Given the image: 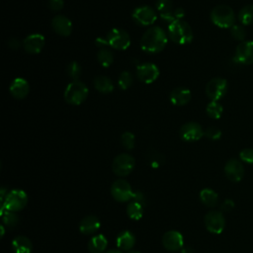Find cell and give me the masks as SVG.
Listing matches in <instances>:
<instances>
[{
  "label": "cell",
  "instance_id": "6da1fadb",
  "mask_svg": "<svg viewBox=\"0 0 253 253\" xmlns=\"http://www.w3.org/2000/svg\"><path fill=\"white\" fill-rule=\"evenodd\" d=\"M168 38L164 30L159 27L148 29L141 39V49L147 54H157L164 50Z\"/></svg>",
  "mask_w": 253,
  "mask_h": 253
},
{
  "label": "cell",
  "instance_id": "7a4b0ae2",
  "mask_svg": "<svg viewBox=\"0 0 253 253\" xmlns=\"http://www.w3.org/2000/svg\"><path fill=\"white\" fill-rule=\"evenodd\" d=\"M168 37L178 45L192 43L194 34L191 26L184 20H175L168 26Z\"/></svg>",
  "mask_w": 253,
  "mask_h": 253
},
{
  "label": "cell",
  "instance_id": "3957f363",
  "mask_svg": "<svg viewBox=\"0 0 253 253\" xmlns=\"http://www.w3.org/2000/svg\"><path fill=\"white\" fill-rule=\"evenodd\" d=\"M88 88L83 82L75 80L70 82L65 88L64 99L70 105H80L87 99Z\"/></svg>",
  "mask_w": 253,
  "mask_h": 253
},
{
  "label": "cell",
  "instance_id": "277c9868",
  "mask_svg": "<svg viewBox=\"0 0 253 253\" xmlns=\"http://www.w3.org/2000/svg\"><path fill=\"white\" fill-rule=\"evenodd\" d=\"M211 20L219 28H232L235 22V15L232 7L221 4L216 6L211 12Z\"/></svg>",
  "mask_w": 253,
  "mask_h": 253
},
{
  "label": "cell",
  "instance_id": "5b68a950",
  "mask_svg": "<svg viewBox=\"0 0 253 253\" xmlns=\"http://www.w3.org/2000/svg\"><path fill=\"white\" fill-rule=\"evenodd\" d=\"M28 204V196L26 192L21 189H14L11 190L9 193L6 194V197L2 203L3 211H9V212H19L23 210Z\"/></svg>",
  "mask_w": 253,
  "mask_h": 253
},
{
  "label": "cell",
  "instance_id": "8992f818",
  "mask_svg": "<svg viewBox=\"0 0 253 253\" xmlns=\"http://www.w3.org/2000/svg\"><path fill=\"white\" fill-rule=\"evenodd\" d=\"M135 165V158L131 154L121 153L115 157L112 164V169L116 175L124 177L133 172Z\"/></svg>",
  "mask_w": 253,
  "mask_h": 253
},
{
  "label": "cell",
  "instance_id": "52a82bcc",
  "mask_svg": "<svg viewBox=\"0 0 253 253\" xmlns=\"http://www.w3.org/2000/svg\"><path fill=\"white\" fill-rule=\"evenodd\" d=\"M108 46L115 50L125 51L131 46L130 35L122 29L114 28L106 36Z\"/></svg>",
  "mask_w": 253,
  "mask_h": 253
},
{
  "label": "cell",
  "instance_id": "ba28073f",
  "mask_svg": "<svg viewBox=\"0 0 253 253\" xmlns=\"http://www.w3.org/2000/svg\"><path fill=\"white\" fill-rule=\"evenodd\" d=\"M228 91V82L226 79L217 77L211 79L206 86V94L212 101L221 100Z\"/></svg>",
  "mask_w": 253,
  "mask_h": 253
},
{
  "label": "cell",
  "instance_id": "9c48e42d",
  "mask_svg": "<svg viewBox=\"0 0 253 253\" xmlns=\"http://www.w3.org/2000/svg\"><path fill=\"white\" fill-rule=\"evenodd\" d=\"M134 193L135 192L133 191L130 183L124 179L116 180L111 186V194L113 198L120 203H125L132 200Z\"/></svg>",
  "mask_w": 253,
  "mask_h": 253
},
{
  "label": "cell",
  "instance_id": "30bf717a",
  "mask_svg": "<svg viewBox=\"0 0 253 253\" xmlns=\"http://www.w3.org/2000/svg\"><path fill=\"white\" fill-rule=\"evenodd\" d=\"M205 226L211 233H222L226 227L224 214L222 212H219V211H211L205 217Z\"/></svg>",
  "mask_w": 253,
  "mask_h": 253
},
{
  "label": "cell",
  "instance_id": "8fae6325",
  "mask_svg": "<svg viewBox=\"0 0 253 253\" xmlns=\"http://www.w3.org/2000/svg\"><path fill=\"white\" fill-rule=\"evenodd\" d=\"M179 136L184 142H197L205 136V132L201 125L195 122H189L184 124L179 131Z\"/></svg>",
  "mask_w": 253,
  "mask_h": 253
},
{
  "label": "cell",
  "instance_id": "7c38bea8",
  "mask_svg": "<svg viewBox=\"0 0 253 253\" xmlns=\"http://www.w3.org/2000/svg\"><path fill=\"white\" fill-rule=\"evenodd\" d=\"M132 17L134 21L140 26H150L156 21L157 14L153 8L145 5L136 8L133 11Z\"/></svg>",
  "mask_w": 253,
  "mask_h": 253
},
{
  "label": "cell",
  "instance_id": "4fadbf2b",
  "mask_svg": "<svg viewBox=\"0 0 253 253\" xmlns=\"http://www.w3.org/2000/svg\"><path fill=\"white\" fill-rule=\"evenodd\" d=\"M159 76L158 67L151 63L140 64L137 67V77L146 84L153 83Z\"/></svg>",
  "mask_w": 253,
  "mask_h": 253
},
{
  "label": "cell",
  "instance_id": "5bb4252c",
  "mask_svg": "<svg viewBox=\"0 0 253 253\" xmlns=\"http://www.w3.org/2000/svg\"><path fill=\"white\" fill-rule=\"evenodd\" d=\"M234 61L241 64L253 63V41H245L237 46Z\"/></svg>",
  "mask_w": 253,
  "mask_h": 253
},
{
  "label": "cell",
  "instance_id": "9a60e30c",
  "mask_svg": "<svg viewBox=\"0 0 253 253\" xmlns=\"http://www.w3.org/2000/svg\"><path fill=\"white\" fill-rule=\"evenodd\" d=\"M46 40L45 37L41 34H32L29 35L23 41L24 50L31 55H37L42 52L45 47Z\"/></svg>",
  "mask_w": 253,
  "mask_h": 253
},
{
  "label": "cell",
  "instance_id": "2e32d148",
  "mask_svg": "<svg viewBox=\"0 0 253 253\" xmlns=\"http://www.w3.org/2000/svg\"><path fill=\"white\" fill-rule=\"evenodd\" d=\"M162 244L168 251H178L184 245L183 235L177 231L167 232L162 237Z\"/></svg>",
  "mask_w": 253,
  "mask_h": 253
},
{
  "label": "cell",
  "instance_id": "e0dca14e",
  "mask_svg": "<svg viewBox=\"0 0 253 253\" xmlns=\"http://www.w3.org/2000/svg\"><path fill=\"white\" fill-rule=\"evenodd\" d=\"M225 173L232 182H239L244 176V166L237 159H230L225 165Z\"/></svg>",
  "mask_w": 253,
  "mask_h": 253
},
{
  "label": "cell",
  "instance_id": "ac0fdd59",
  "mask_svg": "<svg viewBox=\"0 0 253 253\" xmlns=\"http://www.w3.org/2000/svg\"><path fill=\"white\" fill-rule=\"evenodd\" d=\"M30 91V85L26 79L18 77L15 78L9 86V92L10 94L18 100L24 99L27 97Z\"/></svg>",
  "mask_w": 253,
  "mask_h": 253
},
{
  "label": "cell",
  "instance_id": "d6986e66",
  "mask_svg": "<svg viewBox=\"0 0 253 253\" xmlns=\"http://www.w3.org/2000/svg\"><path fill=\"white\" fill-rule=\"evenodd\" d=\"M52 28L58 35L68 37L72 32V23L66 16L57 15L52 20Z\"/></svg>",
  "mask_w": 253,
  "mask_h": 253
},
{
  "label": "cell",
  "instance_id": "ffe728a7",
  "mask_svg": "<svg viewBox=\"0 0 253 253\" xmlns=\"http://www.w3.org/2000/svg\"><path fill=\"white\" fill-rule=\"evenodd\" d=\"M156 9L160 15V17L164 20L172 23L175 21V9H173L172 0H157L156 1Z\"/></svg>",
  "mask_w": 253,
  "mask_h": 253
},
{
  "label": "cell",
  "instance_id": "44dd1931",
  "mask_svg": "<svg viewBox=\"0 0 253 253\" xmlns=\"http://www.w3.org/2000/svg\"><path fill=\"white\" fill-rule=\"evenodd\" d=\"M101 227V223L99 219L95 216H86L85 218H83L79 224V231L82 234L85 235H90L95 233L96 232L99 231Z\"/></svg>",
  "mask_w": 253,
  "mask_h": 253
},
{
  "label": "cell",
  "instance_id": "7402d4cb",
  "mask_svg": "<svg viewBox=\"0 0 253 253\" xmlns=\"http://www.w3.org/2000/svg\"><path fill=\"white\" fill-rule=\"evenodd\" d=\"M191 91L185 87L174 88L170 93V101L174 106H184L191 100Z\"/></svg>",
  "mask_w": 253,
  "mask_h": 253
},
{
  "label": "cell",
  "instance_id": "603a6c76",
  "mask_svg": "<svg viewBox=\"0 0 253 253\" xmlns=\"http://www.w3.org/2000/svg\"><path fill=\"white\" fill-rule=\"evenodd\" d=\"M136 243V237L130 231L122 232L117 237V246L121 250L130 251Z\"/></svg>",
  "mask_w": 253,
  "mask_h": 253
},
{
  "label": "cell",
  "instance_id": "cb8c5ba5",
  "mask_svg": "<svg viewBox=\"0 0 253 253\" xmlns=\"http://www.w3.org/2000/svg\"><path fill=\"white\" fill-rule=\"evenodd\" d=\"M94 87L98 92L103 93V94L112 93L114 91L113 81L109 77L103 76V75H99V76L95 77Z\"/></svg>",
  "mask_w": 253,
  "mask_h": 253
},
{
  "label": "cell",
  "instance_id": "d4e9b609",
  "mask_svg": "<svg viewBox=\"0 0 253 253\" xmlns=\"http://www.w3.org/2000/svg\"><path fill=\"white\" fill-rule=\"evenodd\" d=\"M12 248L15 253H32L33 245L28 237L19 235L12 241Z\"/></svg>",
  "mask_w": 253,
  "mask_h": 253
},
{
  "label": "cell",
  "instance_id": "484cf974",
  "mask_svg": "<svg viewBox=\"0 0 253 253\" xmlns=\"http://www.w3.org/2000/svg\"><path fill=\"white\" fill-rule=\"evenodd\" d=\"M108 245V240L103 234L93 236L88 242V250L90 253H102Z\"/></svg>",
  "mask_w": 253,
  "mask_h": 253
},
{
  "label": "cell",
  "instance_id": "4316f807",
  "mask_svg": "<svg viewBox=\"0 0 253 253\" xmlns=\"http://www.w3.org/2000/svg\"><path fill=\"white\" fill-rule=\"evenodd\" d=\"M200 200L205 206L209 208H214L218 204L219 196L213 189L205 188L200 192Z\"/></svg>",
  "mask_w": 253,
  "mask_h": 253
},
{
  "label": "cell",
  "instance_id": "83f0119b",
  "mask_svg": "<svg viewBox=\"0 0 253 253\" xmlns=\"http://www.w3.org/2000/svg\"><path fill=\"white\" fill-rule=\"evenodd\" d=\"M126 214H128L130 219L140 221L144 215V206L136 201H132L126 207Z\"/></svg>",
  "mask_w": 253,
  "mask_h": 253
},
{
  "label": "cell",
  "instance_id": "f1b7e54d",
  "mask_svg": "<svg viewBox=\"0 0 253 253\" xmlns=\"http://www.w3.org/2000/svg\"><path fill=\"white\" fill-rule=\"evenodd\" d=\"M97 61L103 67L107 68L113 63L114 55L110 50H108L106 48L100 49V51L97 54Z\"/></svg>",
  "mask_w": 253,
  "mask_h": 253
},
{
  "label": "cell",
  "instance_id": "f546056e",
  "mask_svg": "<svg viewBox=\"0 0 253 253\" xmlns=\"http://www.w3.org/2000/svg\"><path fill=\"white\" fill-rule=\"evenodd\" d=\"M207 114L210 118L212 119H220L224 112L223 106L219 103V101H212L210 102L207 106Z\"/></svg>",
  "mask_w": 253,
  "mask_h": 253
},
{
  "label": "cell",
  "instance_id": "4dcf8cb0",
  "mask_svg": "<svg viewBox=\"0 0 253 253\" xmlns=\"http://www.w3.org/2000/svg\"><path fill=\"white\" fill-rule=\"evenodd\" d=\"M238 19L243 25L253 24V4L244 6L238 13Z\"/></svg>",
  "mask_w": 253,
  "mask_h": 253
},
{
  "label": "cell",
  "instance_id": "1f68e13d",
  "mask_svg": "<svg viewBox=\"0 0 253 253\" xmlns=\"http://www.w3.org/2000/svg\"><path fill=\"white\" fill-rule=\"evenodd\" d=\"M147 161L149 166L158 168L164 163V156L155 150H150L147 155Z\"/></svg>",
  "mask_w": 253,
  "mask_h": 253
},
{
  "label": "cell",
  "instance_id": "d6a6232c",
  "mask_svg": "<svg viewBox=\"0 0 253 253\" xmlns=\"http://www.w3.org/2000/svg\"><path fill=\"white\" fill-rule=\"evenodd\" d=\"M133 74L130 71H123L118 79V84L122 90L129 89L133 84Z\"/></svg>",
  "mask_w": 253,
  "mask_h": 253
},
{
  "label": "cell",
  "instance_id": "836d02e7",
  "mask_svg": "<svg viewBox=\"0 0 253 253\" xmlns=\"http://www.w3.org/2000/svg\"><path fill=\"white\" fill-rule=\"evenodd\" d=\"M1 215H2V222L5 227L12 229L18 225L19 218L14 212L3 211V212H1Z\"/></svg>",
  "mask_w": 253,
  "mask_h": 253
},
{
  "label": "cell",
  "instance_id": "e575fe53",
  "mask_svg": "<svg viewBox=\"0 0 253 253\" xmlns=\"http://www.w3.org/2000/svg\"><path fill=\"white\" fill-rule=\"evenodd\" d=\"M135 135L131 132H125L121 136V144L122 146L128 150H132L135 148Z\"/></svg>",
  "mask_w": 253,
  "mask_h": 253
},
{
  "label": "cell",
  "instance_id": "d590c367",
  "mask_svg": "<svg viewBox=\"0 0 253 253\" xmlns=\"http://www.w3.org/2000/svg\"><path fill=\"white\" fill-rule=\"evenodd\" d=\"M66 71H67L68 76H69L71 79H73V81L78 80V78L80 77L81 72H82L81 66H80V64H79L77 62H71V63L67 65Z\"/></svg>",
  "mask_w": 253,
  "mask_h": 253
},
{
  "label": "cell",
  "instance_id": "8d00e7d4",
  "mask_svg": "<svg viewBox=\"0 0 253 253\" xmlns=\"http://www.w3.org/2000/svg\"><path fill=\"white\" fill-rule=\"evenodd\" d=\"M231 34L232 37L236 40V41H241L244 42V39L246 37V31L242 26L239 25H233L231 28Z\"/></svg>",
  "mask_w": 253,
  "mask_h": 253
},
{
  "label": "cell",
  "instance_id": "74e56055",
  "mask_svg": "<svg viewBox=\"0 0 253 253\" xmlns=\"http://www.w3.org/2000/svg\"><path fill=\"white\" fill-rule=\"evenodd\" d=\"M205 136L212 141H218L222 137V131L218 129L217 126H210L205 131Z\"/></svg>",
  "mask_w": 253,
  "mask_h": 253
},
{
  "label": "cell",
  "instance_id": "f35d334b",
  "mask_svg": "<svg viewBox=\"0 0 253 253\" xmlns=\"http://www.w3.org/2000/svg\"><path fill=\"white\" fill-rule=\"evenodd\" d=\"M239 157L241 161L248 163V164H253V148H245L240 151Z\"/></svg>",
  "mask_w": 253,
  "mask_h": 253
},
{
  "label": "cell",
  "instance_id": "ab89813d",
  "mask_svg": "<svg viewBox=\"0 0 253 253\" xmlns=\"http://www.w3.org/2000/svg\"><path fill=\"white\" fill-rule=\"evenodd\" d=\"M64 6V0H49V7L53 11H60Z\"/></svg>",
  "mask_w": 253,
  "mask_h": 253
},
{
  "label": "cell",
  "instance_id": "60d3db41",
  "mask_svg": "<svg viewBox=\"0 0 253 253\" xmlns=\"http://www.w3.org/2000/svg\"><path fill=\"white\" fill-rule=\"evenodd\" d=\"M234 208V202L231 199H227L221 205V211L224 213H229Z\"/></svg>",
  "mask_w": 253,
  "mask_h": 253
},
{
  "label": "cell",
  "instance_id": "b9f144b4",
  "mask_svg": "<svg viewBox=\"0 0 253 253\" xmlns=\"http://www.w3.org/2000/svg\"><path fill=\"white\" fill-rule=\"evenodd\" d=\"M7 46L11 50H18L21 46V43L19 42V40L15 39V38H10L7 42Z\"/></svg>",
  "mask_w": 253,
  "mask_h": 253
},
{
  "label": "cell",
  "instance_id": "7bdbcfd3",
  "mask_svg": "<svg viewBox=\"0 0 253 253\" xmlns=\"http://www.w3.org/2000/svg\"><path fill=\"white\" fill-rule=\"evenodd\" d=\"M132 200H133V201H136V202H138V203H140V204H142L143 206L146 205V198H145V195H144L142 192H140V191H137V192L134 193V196H133V199H132Z\"/></svg>",
  "mask_w": 253,
  "mask_h": 253
},
{
  "label": "cell",
  "instance_id": "ee69618b",
  "mask_svg": "<svg viewBox=\"0 0 253 253\" xmlns=\"http://www.w3.org/2000/svg\"><path fill=\"white\" fill-rule=\"evenodd\" d=\"M95 44H96V46L99 47L100 49H103V48H105V47L108 45V42H107L106 39H103V38L99 37V38H97V39L95 40Z\"/></svg>",
  "mask_w": 253,
  "mask_h": 253
},
{
  "label": "cell",
  "instance_id": "f6af8a7d",
  "mask_svg": "<svg viewBox=\"0 0 253 253\" xmlns=\"http://www.w3.org/2000/svg\"><path fill=\"white\" fill-rule=\"evenodd\" d=\"M174 14H175V19H176V20H182V19L184 18V16H185L184 9H182V8H180V7L175 8Z\"/></svg>",
  "mask_w": 253,
  "mask_h": 253
},
{
  "label": "cell",
  "instance_id": "bcb514c9",
  "mask_svg": "<svg viewBox=\"0 0 253 253\" xmlns=\"http://www.w3.org/2000/svg\"><path fill=\"white\" fill-rule=\"evenodd\" d=\"M106 253H123V252H122V251H120V250H118V249H112V250L107 251Z\"/></svg>",
  "mask_w": 253,
  "mask_h": 253
},
{
  "label": "cell",
  "instance_id": "7dc6e473",
  "mask_svg": "<svg viewBox=\"0 0 253 253\" xmlns=\"http://www.w3.org/2000/svg\"><path fill=\"white\" fill-rule=\"evenodd\" d=\"M128 253H140V252L137 250H130V251H128Z\"/></svg>",
  "mask_w": 253,
  "mask_h": 253
}]
</instances>
